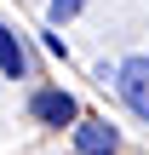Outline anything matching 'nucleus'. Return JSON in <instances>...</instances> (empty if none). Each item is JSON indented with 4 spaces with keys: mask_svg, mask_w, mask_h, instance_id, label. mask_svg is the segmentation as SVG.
I'll use <instances>...</instances> for the list:
<instances>
[{
    "mask_svg": "<svg viewBox=\"0 0 149 155\" xmlns=\"http://www.w3.org/2000/svg\"><path fill=\"white\" fill-rule=\"evenodd\" d=\"M80 6H86V0H52V23H69Z\"/></svg>",
    "mask_w": 149,
    "mask_h": 155,
    "instance_id": "39448f33",
    "label": "nucleus"
},
{
    "mask_svg": "<svg viewBox=\"0 0 149 155\" xmlns=\"http://www.w3.org/2000/svg\"><path fill=\"white\" fill-rule=\"evenodd\" d=\"M115 92L126 98V109L149 127V58H121L115 63Z\"/></svg>",
    "mask_w": 149,
    "mask_h": 155,
    "instance_id": "f257e3e1",
    "label": "nucleus"
},
{
    "mask_svg": "<svg viewBox=\"0 0 149 155\" xmlns=\"http://www.w3.org/2000/svg\"><path fill=\"white\" fill-rule=\"evenodd\" d=\"M29 115H34L40 127H75V121H80V104H75L63 86H40V92L29 98Z\"/></svg>",
    "mask_w": 149,
    "mask_h": 155,
    "instance_id": "f03ea898",
    "label": "nucleus"
},
{
    "mask_svg": "<svg viewBox=\"0 0 149 155\" xmlns=\"http://www.w3.org/2000/svg\"><path fill=\"white\" fill-rule=\"evenodd\" d=\"M0 75H6V81H23V75H29V52H23V40H17L6 23H0Z\"/></svg>",
    "mask_w": 149,
    "mask_h": 155,
    "instance_id": "20e7f679",
    "label": "nucleus"
},
{
    "mask_svg": "<svg viewBox=\"0 0 149 155\" xmlns=\"http://www.w3.org/2000/svg\"><path fill=\"white\" fill-rule=\"evenodd\" d=\"M69 132H75V155H121V132L98 115H80Z\"/></svg>",
    "mask_w": 149,
    "mask_h": 155,
    "instance_id": "7ed1b4c3",
    "label": "nucleus"
}]
</instances>
